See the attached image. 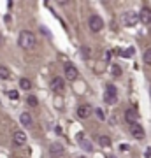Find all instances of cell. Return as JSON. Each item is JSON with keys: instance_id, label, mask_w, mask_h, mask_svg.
<instances>
[{"instance_id": "cell-25", "label": "cell", "mask_w": 151, "mask_h": 158, "mask_svg": "<svg viewBox=\"0 0 151 158\" xmlns=\"http://www.w3.org/2000/svg\"><path fill=\"white\" fill-rule=\"evenodd\" d=\"M2 42H4V39H2V34H0V46H2Z\"/></svg>"}, {"instance_id": "cell-15", "label": "cell", "mask_w": 151, "mask_h": 158, "mask_svg": "<svg viewBox=\"0 0 151 158\" xmlns=\"http://www.w3.org/2000/svg\"><path fill=\"white\" fill-rule=\"evenodd\" d=\"M11 77V70L6 67V65H0V79H4V81H7V79Z\"/></svg>"}, {"instance_id": "cell-8", "label": "cell", "mask_w": 151, "mask_h": 158, "mask_svg": "<svg viewBox=\"0 0 151 158\" xmlns=\"http://www.w3.org/2000/svg\"><path fill=\"white\" fill-rule=\"evenodd\" d=\"M12 142H14L16 146H23V144H27V134L21 132V130H16V132L12 134Z\"/></svg>"}, {"instance_id": "cell-4", "label": "cell", "mask_w": 151, "mask_h": 158, "mask_svg": "<svg viewBox=\"0 0 151 158\" xmlns=\"http://www.w3.org/2000/svg\"><path fill=\"white\" fill-rule=\"evenodd\" d=\"M104 100L107 104H114L118 100V90L114 85H107L106 86V95H104Z\"/></svg>"}, {"instance_id": "cell-10", "label": "cell", "mask_w": 151, "mask_h": 158, "mask_svg": "<svg viewBox=\"0 0 151 158\" xmlns=\"http://www.w3.org/2000/svg\"><path fill=\"white\" fill-rule=\"evenodd\" d=\"M139 19H141V23H144V25H151V9L149 7H142V9H141Z\"/></svg>"}, {"instance_id": "cell-20", "label": "cell", "mask_w": 151, "mask_h": 158, "mask_svg": "<svg viewBox=\"0 0 151 158\" xmlns=\"http://www.w3.org/2000/svg\"><path fill=\"white\" fill-rule=\"evenodd\" d=\"M7 97H9L11 100H18V98H19V93H18L16 90H9L7 91Z\"/></svg>"}, {"instance_id": "cell-17", "label": "cell", "mask_w": 151, "mask_h": 158, "mask_svg": "<svg viewBox=\"0 0 151 158\" xmlns=\"http://www.w3.org/2000/svg\"><path fill=\"white\" fill-rule=\"evenodd\" d=\"M99 144L104 146V148H111V139H109L107 135H100L99 137Z\"/></svg>"}, {"instance_id": "cell-1", "label": "cell", "mask_w": 151, "mask_h": 158, "mask_svg": "<svg viewBox=\"0 0 151 158\" xmlns=\"http://www.w3.org/2000/svg\"><path fill=\"white\" fill-rule=\"evenodd\" d=\"M18 44H19V48L25 51L32 49L35 46V35L30 32V30H21L19 32V37H18Z\"/></svg>"}, {"instance_id": "cell-23", "label": "cell", "mask_w": 151, "mask_h": 158, "mask_svg": "<svg viewBox=\"0 0 151 158\" xmlns=\"http://www.w3.org/2000/svg\"><path fill=\"white\" fill-rule=\"evenodd\" d=\"M111 70L114 76H121V69H120V65H111Z\"/></svg>"}, {"instance_id": "cell-14", "label": "cell", "mask_w": 151, "mask_h": 158, "mask_svg": "<svg viewBox=\"0 0 151 158\" xmlns=\"http://www.w3.org/2000/svg\"><path fill=\"white\" fill-rule=\"evenodd\" d=\"M19 123L23 125V127H27V128H30L32 127V116H30V113H21V116H19Z\"/></svg>"}, {"instance_id": "cell-26", "label": "cell", "mask_w": 151, "mask_h": 158, "mask_svg": "<svg viewBox=\"0 0 151 158\" xmlns=\"http://www.w3.org/2000/svg\"><path fill=\"white\" fill-rule=\"evenodd\" d=\"M149 91H151V88H149Z\"/></svg>"}, {"instance_id": "cell-5", "label": "cell", "mask_w": 151, "mask_h": 158, "mask_svg": "<svg viewBox=\"0 0 151 158\" xmlns=\"http://www.w3.org/2000/svg\"><path fill=\"white\" fill-rule=\"evenodd\" d=\"M137 119H139V113H137L135 107H128L127 111H125V121H127L130 127L137 123Z\"/></svg>"}, {"instance_id": "cell-19", "label": "cell", "mask_w": 151, "mask_h": 158, "mask_svg": "<svg viewBox=\"0 0 151 158\" xmlns=\"http://www.w3.org/2000/svg\"><path fill=\"white\" fill-rule=\"evenodd\" d=\"M90 55H91V49H90L88 46L81 48V56H83V58H90Z\"/></svg>"}, {"instance_id": "cell-18", "label": "cell", "mask_w": 151, "mask_h": 158, "mask_svg": "<svg viewBox=\"0 0 151 158\" xmlns=\"http://www.w3.org/2000/svg\"><path fill=\"white\" fill-rule=\"evenodd\" d=\"M27 102H28V106H32V107H37V106H39V100H37L34 95H28Z\"/></svg>"}, {"instance_id": "cell-16", "label": "cell", "mask_w": 151, "mask_h": 158, "mask_svg": "<svg viewBox=\"0 0 151 158\" xmlns=\"http://www.w3.org/2000/svg\"><path fill=\"white\" fill-rule=\"evenodd\" d=\"M19 88L28 91L30 88H32V81H30V79H27V77H21V79H19Z\"/></svg>"}, {"instance_id": "cell-2", "label": "cell", "mask_w": 151, "mask_h": 158, "mask_svg": "<svg viewBox=\"0 0 151 158\" xmlns=\"http://www.w3.org/2000/svg\"><path fill=\"white\" fill-rule=\"evenodd\" d=\"M137 23H139V16L134 11H127L121 14V25H125V27H135Z\"/></svg>"}, {"instance_id": "cell-6", "label": "cell", "mask_w": 151, "mask_h": 158, "mask_svg": "<svg viewBox=\"0 0 151 158\" xmlns=\"http://www.w3.org/2000/svg\"><path fill=\"white\" fill-rule=\"evenodd\" d=\"M49 86H51V90L55 91V93H62V91L65 90V81H63L62 77H53L51 83H49Z\"/></svg>"}, {"instance_id": "cell-9", "label": "cell", "mask_w": 151, "mask_h": 158, "mask_svg": "<svg viewBox=\"0 0 151 158\" xmlns=\"http://www.w3.org/2000/svg\"><path fill=\"white\" fill-rule=\"evenodd\" d=\"M78 144L83 148L84 151H93V144H91V141H88L84 137V134H78Z\"/></svg>"}, {"instance_id": "cell-21", "label": "cell", "mask_w": 151, "mask_h": 158, "mask_svg": "<svg viewBox=\"0 0 151 158\" xmlns=\"http://www.w3.org/2000/svg\"><path fill=\"white\" fill-rule=\"evenodd\" d=\"M144 63L151 65V48H149V49H146V51H144Z\"/></svg>"}, {"instance_id": "cell-13", "label": "cell", "mask_w": 151, "mask_h": 158, "mask_svg": "<svg viewBox=\"0 0 151 158\" xmlns=\"http://www.w3.org/2000/svg\"><path fill=\"white\" fill-rule=\"evenodd\" d=\"M76 113H78V116H79L81 119H86V118H90V114H91V109H90V106H86V104H84V106H79Z\"/></svg>"}, {"instance_id": "cell-24", "label": "cell", "mask_w": 151, "mask_h": 158, "mask_svg": "<svg viewBox=\"0 0 151 158\" xmlns=\"http://www.w3.org/2000/svg\"><path fill=\"white\" fill-rule=\"evenodd\" d=\"M97 116H99L100 119H104V113H102V111H99V109H97Z\"/></svg>"}, {"instance_id": "cell-3", "label": "cell", "mask_w": 151, "mask_h": 158, "mask_svg": "<svg viewBox=\"0 0 151 158\" xmlns=\"http://www.w3.org/2000/svg\"><path fill=\"white\" fill-rule=\"evenodd\" d=\"M88 25H90V30H91V32H95V34H97V32H100V30L104 28V21H102V18L97 16V14L90 16Z\"/></svg>"}, {"instance_id": "cell-22", "label": "cell", "mask_w": 151, "mask_h": 158, "mask_svg": "<svg viewBox=\"0 0 151 158\" xmlns=\"http://www.w3.org/2000/svg\"><path fill=\"white\" fill-rule=\"evenodd\" d=\"M134 55V49L130 48V49H127V51H120V56H123V58H130Z\"/></svg>"}, {"instance_id": "cell-7", "label": "cell", "mask_w": 151, "mask_h": 158, "mask_svg": "<svg viewBox=\"0 0 151 158\" xmlns=\"http://www.w3.org/2000/svg\"><path fill=\"white\" fill-rule=\"evenodd\" d=\"M63 70H65V77H67L69 81H76V79L79 77V72H78V69L74 67L72 63H67V65L63 67Z\"/></svg>"}, {"instance_id": "cell-12", "label": "cell", "mask_w": 151, "mask_h": 158, "mask_svg": "<svg viewBox=\"0 0 151 158\" xmlns=\"http://www.w3.org/2000/svg\"><path fill=\"white\" fill-rule=\"evenodd\" d=\"M130 132H132V135H134L135 139H144V128H142L139 123L132 125V127H130Z\"/></svg>"}, {"instance_id": "cell-11", "label": "cell", "mask_w": 151, "mask_h": 158, "mask_svg": "<svg viewBox=\"0 0 151 158\" xmlns=\"http://www.w3.org/2000/svg\"><path fill=\"white\" fill-rule=\"evenodd\" d=\"M49 153H51V156H62L65 153V149H63V146L60 142H53L49 146Z\"/></svg>"}]
</instances>
